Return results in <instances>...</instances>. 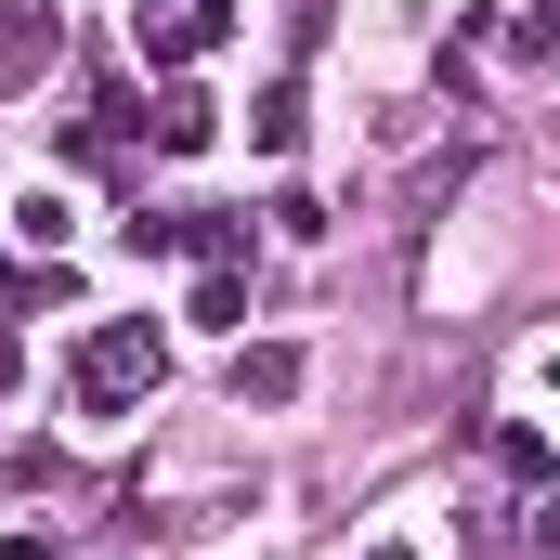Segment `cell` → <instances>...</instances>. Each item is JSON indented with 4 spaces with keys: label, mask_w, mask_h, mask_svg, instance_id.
I'll list each match as a JSON object with an SVG mask.
<instances>
[{
    "label": "cell",
    "mask_w": 560,
    "mask_h": 560,
    "mask_svg": "<svg viewBox=\"0 0 560 560\" xmlns=\"http://www.w3.org/2000/svg\"><path fill=\"white\" fill-rule=\"evenodd\" d=\"M509 39H522V66H560V0H522V26H509Z\"/></svg>",
    "instance_id": "ba28073f"
},
{
    "label": "cell",
    "mask_w": 560,
    "mask_h": 560,
    "mask_svg": "<svg viewBox=\"0 0 560 560\" xmlns=\"http://www.w3.org/2000/svg\"><path fill=\"white\" fill-rule=\"evenodd\" d=\"M248 143H261V156H287V143H300V92H261V118H248Z\"/></svg>",
    "instance_id": "9c48e42d"
},
{
    "label": "cell",
    "mask_w": 560,
    "mask_h": 560,
    "mask_svg": "<svg viewBox=\"0 0 560 560\" xmlns=\"http://www.w3.org/2000/svg\"><path fill=\"white\" fill-rule=\"evenodd\" d=\"M300 378H313L300 339H248V352H235V405H300Z\"/></svg>",
    "instance_id": "3957f363"
},
{
    "label": "cell",
    "mask_w": 560,
    "mask_h": 560,
    "mask_svg": "<svg viewBox=\"0 0 560 560\" xmlns=\"http://www.w3.org/2000/svg\"><path fill=\"white\" fill-rule=\"evenodd\" d=\"M13 235H26V248L52 261V248L79 235V196H52V183H39V196H13Z\"/></svg>",
    "instance_id": "277c9868"
},
{
    "label": "cell",
    "mask_w": 560,
    "mask_h": 560,
    "mask_svg": "<svg viewBox=\"0 0 560 560\" xmlns=\"http://www.w3.org/2000/svg\"><path fill=\"white\" fill-rule=\"evenodd\" d=\"M378 560H418V548H405V535H392V548H378Z\"/></svg>",
    "instance_id": "4fadbf2b"
},
{
    "label": "cell",
    "mask_w": 560,
    "mask_h": 560,
    "mask_svg": "<svg viewBox=\"0 0 560 560\" xmlns=\"http://www.w3.org/2000/svg\"><path fill=\"white\" fill-rule=\"evenodd\" d=\"M156 365H170V339H156L143 313H118V326L79 339V378H66V392H79V418H92V430H118L143 392H156Z\"/></svg>",
    "instance_id": "6da1fadb"
},
{
    "label": "cell",
    "mask_w": 560,
    "mask_h": 560,
    "mask_svg": "<svg viewBox=\"0 0 560 560\" xmlns=\"http://www.w3.org/2000/svg\"><path fill=\"white\" fill-rule=\"evenodd\" d=\"M156 143H170V156H196V143H209V92H196V79H170V92H156Z\"/></svg>",
    "instance_id": "5b68a950"
},
{
    "label": "cell",
    "mask_w": 560,
    "mask_h": 560,
    "mask_svg": "<svg viewBox=\"0 0 560 560\" xmlns=\"http://www.w3.org/2000/svg\"><path fill=\"white\" fill-rule=\"evenodd\" d=\"M0 560H66V535H52V522H26V535H0Z\"/></svg>",
    "instance_id": "30bf717a"
},
{
    "label": "cell",
    "mask_w": 560,
    "mask_h": 560,
    "mask_svg": "<svg viewBox=\"0 0 560 560\" xmlns=\"http://www.w3.org/2000/svg\"><path fill=\"white\" fill-rule=\"evenodd\" d=\"M196 326H222V339L248 326V287H235V261H209V287H196Z\"/></svg>",
    "instance_id": "8992f818"
},
{
    "label": "cell",
    "mask_w": 560,
    "mask_h": 560,
    "mask_svg": "<svg viewBox=\"0 0 560 560\" xmlns=\"http://www.w3.org/2000/svg\"><path fill=\"white\" fill-rule=\"evenodd\" d=\"M131 13H156V0H131Z\"/></svg>",
    "instance_id": "9a60e30c"
},
{
    "label": "cell",
    "mask_w": 560,
    "mask_h": 560,
    "mask_svg": "<svg viewBox=\"0 0 560 560\" xmlns=\"http://www.w3.org/2000/svg\"><path fill=\"white\" fill-rule=\"evenodd\" d=\"M183 248H196V261H235V248H248V222H235V209H196V222H183Z\"/></svg>",
    "instance_id": "52a82bcc"
},
{
    "label": "cell",
    "mask_w": 560,
    "mask_h": 560,
    "mask_svg": "<svg viewBox=\"0 0 560 560\" xmlns=\"http://www.w3.org/2000/svg\"><path fill=\"white\" fill-rule=\"evenodd\" d=\"M535 560H560V495H548V509H535Z\"/></svg>",
    "instance_id": "8fae6325"
},
{
    "label": "cell",
    "mask_w": 560,
    "mask_h": 560,
    "mask_svg": "<svg viewBox=\"0 0 560 560\" xmlns=\"http://www.w3.org/2000/svg\"><path fill=\"white\" fill-rule=\"evenodd\" d=\"M548 392H560V352H548Z\"/></svg>",
    "instance_id": "5bb4252c"
},
{
    "label": "cell",
    "mask_w": 560,
    "mask_h": 560,
    "mask_svg": "<svg viewBox=\"0 0 560 560\" xmlns=\"http://www.w3.org/2000/svg\"><path fill=\"white\" fill-rule=\"evenodd\" d=\"M13 378H26V339H13V326H0V392H13Z\"/></svg>",
    "instance_id": "7c38bea8"
},
{
    "label": "cell",
    "mask_w": 560,
    "mask_h": 560,
    "mask_svg": "<svg viewBox=\"0 0 560 560\" xmlns=\"http://www.w3.org/2000/svg\"><path fill=\"white\" fill-rule=\"evenodd\" d=\"M52 52H66V26H52V0H0V79L26 92V79H39Z\"/></svg>",
    "instance_id": "7a4b0ae2"
}]
</instances>
